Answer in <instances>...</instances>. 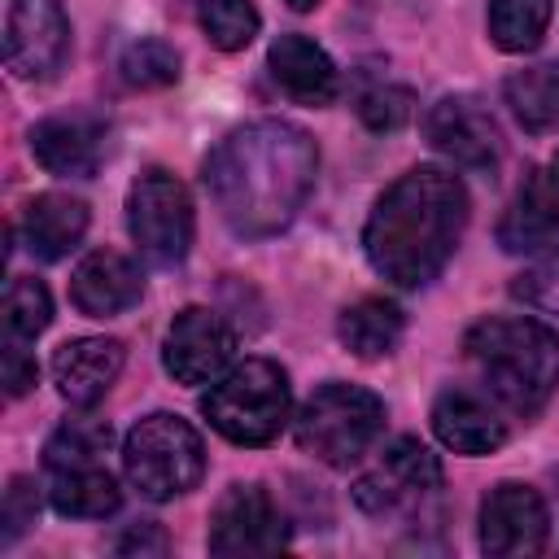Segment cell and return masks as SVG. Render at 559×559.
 <instances>
[{
	"mask_svg": "<svg viewBox=\"0 0 559 559\" xmlns=\"http://www.w3.org/2000/svg\"><path fill=\"white\" fill-rule=\"evenodd\" d=\"M319 175V144L288 118H258L227 131L205 166V192L240 240L280 236L306 205Z\"/></svg>",
	"mask_w": 559,
	"mask_h": 559,
	"instance_id": "6da1fadb",
	"label": "cell"
},
{
	"mask_svg": "<svg viewBox=\"0 0 559 559\" xmlns=\"http://www.w3.org/2000/svg\"><path fill=\"white\" fill-rule=\"evenodd\" d=\"M467 188L445 166H415L397 175L362 223V253L393 288L432 284L454 258L467 227Z\"/></svg>",
	"mask_w": 559,
	"mask_h": 559,
	"instance_id": "7a4b0ae2",
	"label": "cell"
},
{
	"mask_svg": "<svg viewBox=\"0 0 559 559\" xmlns=\"http://www.w3.org/2000/svg\"><path fill=\"white\" fill-rule=\"evenodd\" d=\"M463 354L485 389L515 415H537L559 389V332L524 314L476 319L463 336Z\"/></svg>",
	"mask_w": 559,
	"mask_h": 559,
	"instance_id": "3957f363",
	"label": "cell"
},
{
	"mask_svg": "<svg viewBox=\"0 0 559 559\" xmlns=\"http://www.w3.org/2000/svg\"><path fill=\"white\" fill-rule=\"evenodd\" d=\"M293 411V389L280 362L245 358L227 367L201 397V415L231 445H271Z\"/></svg>",
	"mask_w": 559,
	"mask_h": 559,
	"instance_id": "277c9868",
	"label": "cell"
},
{
	"mask_svg": "<svg viewBox=\"0 0 559 559\" xmlns=\"http://www.w3.org/2000/svg\"><path fill=\"white\" fill-rule=\"evenodd\" d=\"M122 472L131 489L148 502H170L201 485L205 476V441L201 432L170 411H153L135 419L122 437Z\"/></svg>",
	"mask_w": 559,
	"mask_h": 559,
	"instance_id": "5b68a950",
	"label": "cell"
},
{
	"mask_svg": "<svg viewBox=\"0 0 559 559\" xmlns=\"http://www.w3.org/2000/svg\"><path fill=\"white\" fill-rule=\"evenodd\" d=\"M380 428H384V402H380L371 389L345 384V380L319 384V389L301 402V411H297V419H293L297 445H301L310 459L328 463V467H349V463H358V459L371 450V441L380 437Z\"/></svg>",
	"mask_w": 559,
	"mask_h": 559,
	"instance_id": "8992f818",
	"label": "cell"
},
{
	"mask_svg": "<svg viewBox=\"0 0 559 559\" xmlns=\"http://www.w3.org/2000/svg\"><path fill=\"white\" fill-rule=\"evenodd\" d=\"M127 231L135 249L144 253V262L162 271L179 266L197 231V214H192V197L183 179H175L162 166L140 170V179L127 188Z\"/></svg>",
	"mask_w": 559,
	"mask_h": 559,
	"instance_id": "52a82bcc",
	"label": "cell"
},
{
	"mask_svg": "<svg viewBox=\"0 0 559 559\" xmlns=\"http://www.w3.org/2000/svg\"><path fill=\"white\" fill-rule=\"evenodd\" d=\"M437 489H441V459L424 441L397 437L384 445L380 463L354 480V502L367 515L384 520V515H397L406 507H419Z\"/></svg>",
	"mask_w": 559,
	"mask_h": 559,
	"instance_id": "ba28073f",
	"label": "cell"
},
{
	"mask_svg": "<svg viewBox=\"0 0 559 559\" xmlns=\"http://www.w3.org/2000/svg\"><path fill=\"white\" fill-rule=\"evenodd\" d=\"M205 546H210V555H223V559L275 555L288 546V524H284L275 498L258 480H240L214 502Z\"/></svg>",
	"mask_w": 559,
	"mask_h": 559,
	"instance_id": "9c48e42d",
	"label": "cell"
},
{
	"mask_svg": "<svg viewBox=\"0 0 559 559\" xmlns=\"http://www.w3.org/2000/svg\"><path fill=\"white\" fill-rule=\"evenodd\" d=\"M70 57V17L61 0H9L4 66L26 83H48Z\"/></svg>",
	"mask_w": 559,
	"mask_h": 559,
	"instance_id": "30bf717a",
	"label": "cell"
},
{
	"mask_svg": "<svg viewBox=\"0 0 559 559\" xmlns=\"http://www.w3.org/2000/svg\"><path fill=\"white\" fill-rule=\"evenodd\" d=\"M550 537L546 502L533 485L502 480L480 502V550L493 559H524L542 555Z\"/></svg>",
	"mask_w": 559,
	"mask_h": 559,
	"instance_id": "8fae6325",
	"label": "cell"
},
{
	"mask_svg": "<svg viewBox=\"0 0 559 559\" xmlns=\"http://www.w3.org/2000/svg\"><path fill=\"white\" fill-rule=\"evenodd\" d=\"M236 354V332L205 306H183L162 341V362L179 384H214Z\"/></svg>",
	"mask_w": 559,
	"mask_h": 559,
	"instance_id": "7c38bea8",
	"label": "cell"
},
{
	"mask_svg": "<svg viewBox=\"0 0 559 559\" xmlns=\"http://www.w3.org/2000/svg\"><path fill=\"white\" fill-rule=\"evenodd\" d=\"M424 135L428 144L450 157L454 166H467V170H493L502 162V135H498V122L493 114L467 96V92H454V96H441L428 114H424Z\"/></svg>",
	"mask_w": 559,
	"mask_h": 559,
	"instance_id": "4fadbf2b",
	"label": "cell"
},
{
	"mask_svg": "<svg viewBox=\"0 0 559 559\" xmlns=\"http://www.w3.org/2000/svg\"><path fill=\"white\" fill-rule=\"evenodd\" d=\"M31 153L48 175L92 179L109 153V122L92 109L52 114L31 127Z\"/></svg>",
	"mask_w": 559,
	"mask_h": 559,
	"instance_id": "5bb4252c",
	"label": "cell"
},
{
	"mask_svg": "<svg viewBox=\"0 0 559 559\" xmlns=\"http://www.w3.org/2000/svg\"><path fill=\"white\" fill-rule=\"evenodd\" d=\"M122 362H127V345L118 336H74L66 345H57L48 367H52L57 393L70 406L87 411V406H96L114 389Z\"/></svg>",
	"mask_w": 559,
	"mask_h": 559,
	"instance_id": "9a60e30c",
	"label": "cell"
},
{
	"mask_svg": "<svg viewBox=\"0 0 559 559\" xmlns=\"http://www.w3.org/2000/svg\"><path fill=\"white\" fill-rule=\"evenodd\" d=\"M266 70L280 83V92L293 96L297 105L323 109V105H332L341 96V70H336V61L310 35H301V31H288V35H275L271 39Z\"/></svg>",
	"mask_w": 559,
	"mask_h": 559,
	"instance_id": "2e32d148",
	"label": "cell"
},
{
	"mask_svg": "<svg viewBox=\"0 0 559 559\" xmlns=\"http://www.w3.org/2000/svg\"><path fill=\"white\" fill-rule=\"evenodd\" d=\"M144 297L140 266L118 249H92L70 275V301L87 319H114Z\"/></svg>",
	"mask_w": 559,
	"mask_h": 559,
	"instance_id": "e0dca14e",
	"label": "cell"
},
{
	"mask_svg": "<svg viewBox=\"0 0 559 559\" xmlns=\"http://www.w3.org/2000/svg\"><path fill=\"white\" fill-rule=\"evenodd\" d=\"M498 245L502 253H542L559 245V183L555 175L528 170L515 188L507 214L498 218Z\"/></svg>",
	"mask_w": 559,
	"mask_h": 559,
	"instance_id": "ac0fdd59",
	"label": "cell"
},
{
	"mask_svg": "<svg viewBox=\"0 0 559 559\" xmlns=\"http://www.w3.org/2000/svg\"><path fill=\"white\" fill-rule=\"evenodd\" d=\"M432 432L454 454H493L507 441V419L480 393L450 384L432 402Z\"/></svg>",
	"mask_w": 559,
	"mask_h": 559,
	"instance_id": "d6986e66",
	"label": "cell"
},
{
	"mask_svg": "<svg viewBox=\"0 0 559 559\" xmlns=\"http://www.w3.org/2000/svg\"><path fill=\"white\" fill-rule=\"evenodd\" d=\"M87 201L70 197V192H39L22 205V245L39 258V262H61L70 249H79V240L87 236Z\"/></svg>",
	"mask_w": 559,
	"mask_h": 559,
	"instance_id": "ffe728a7",
	"label": "cell"
},
{
	"mask_svg": "<svg viewBox=\"0 0 559 559\" xmlns=\"http://www.w3.org/2000/svg\"><path fill=\"white\" fill-rule=\"evenodd\" d=\"M406 332V314L393 297H358L354 306L341 310L336 336L354 358H384Z\"/></svg>",
	"mask_w": 559,
	"mask_h": 559,
	"instance_id": "44dd1931",
	"label": "cell"
},
{
	"mask_svg": "<svg viewBox=\"0 0 559 559\" xmlns=\"http://www.w3.org/2000/svg\"><path fill=\"white\" fill-rule=\"evenodd\" d=\"M48 502L57 515H70V520H105L122 507V489L100 463L61 467L48 480Z\"/></svg>",
	"mask_w": 559,
	"mask_h": 559,
	"instance_id": "7402d4cb",
	"label": "cell"
},
{
	"mask_svg": "<svg viewBox=\"0 0 559 559\" xmlns=\"http://www.w3.org/2000/svg\"><path fill=\"white\" fill-rule=\"evenodd\" d=\"M502 100L524 131L533 135L555 131L559 127V61H537V66L507 74Z\"/></svg>",
	"mask_w": 559,
	"mask_h": 559,
	"instance_id": "603a6c76",
	"label": "cell"
},
{
	"mask_svg": "<svg viewBox=\"0 0 559 559\" xmlns=\"http://www.w3.org/2000/svg\"><path fill=\"white\" fill-rule=\"evenodd\" d=\"M489 39L502 52H533L546 39L555 0H489Z\"/></svg>",
	"mask_w": 559,
	"mask_h": 559,
	"instance_id": "cb8c5ba5",
	"label": "cell"
},
{
	"mask_svg": "<svg viewBox=\"0 0 559 559\" xmlns=\"http://www.w3.org/2000/svg\"><path fill=\"white\" fill-rule=\"evenodd\" d=\"M114 432L100 415H70L52 428V437L44 441V467L61 472V467H87L100 463V454L109 450Z\"/></svg>",
	"mask_w": 559,
	"mask_h": 559,
	"instance_id": "d4e9b609",
	"label": "cell"
},
{
	"mask_svg": "<svg viewBox=\"0 0 559 559\" xmlns=\"http://www.w3.org/2000/svg\"><path fill=\"white\" fill-rule=\"evenodd\" d=\"M52 323V297L44 280L35 275H13L4 288V341H35Z\"/></svg>",
	"mask_w": 559,
	"mask_h": 559,
	"instance_id": "484cf974",
	"label": "cell"
},
{
	"mask_svg": "<svg viewBox=\"0 0 559 559\" xmlns=\"http://www.w3.org/2000/svg\"><path fill=\"white\" fill-rule=\"evenodd\" d=\"M197 17H201V31L205 39L218 48V52H240L253 44L262 17L253 9V0H201L197 4Z\"/></svg>",
	"mask_w": 559,
	"mask_h": 559,
	"instance_id": "4316f807",
	"label": "cell"
},
{
	"mask_svg": "<svg viewBox=\"0 0 559 559\" xmlns=\"http://www.w3.org/2000/svg\"><path fill=\"white\" fill-rule=\"evenodd\" d=\"M118 74L127 87H170L179 79V52L166 39H131L118 57Z\"/></svg>",
	"mask_w": 559,
	"mask_h": 559,
	"instance_id": "83f0119b",
	"label": "cell"
},
{
	"mask_svg": "<svg viewBox=\"0 0 559 559\" xmlns=\"http://www.w3.org/2000/svg\"><path fill=\"white\" fill-rule=\"evenodd\" d=\"M415 114V92L402 87V83H371L358 92V118L371 127V131H397L406 127Z\"/></svg>",
	"mask_w": 559,
	"mask_h": 559,
	"instance_id": "f1b7e54d",
	"label": "cell"
},
{
	"mask_svg": "<svg viewBox=\"0 0 559 559\" xmlns=\"http://www.w3.org/2000/svg\"><path fill=\"white\" fill-rule=\"evenodd\" d=\"M511 297L524 301L528 310L559 314V245L546 249L533 266H524V271L511 280Z\"/></svg>",
	"mask_w": 559,
	"mask_h": 559,
	"instance_id": "f546056e",
	"label": "cell"
},
{
	"mask_svg": "<svg viewBox=\"0 0 559 559\" xmlns=\"http://www.w3.org/2000/svg\"><path fill=\"white\" fill-rule=\"evenodd\" d=\"M39 515V493L31 476H13L4 489V507H0V546H13Z\"/></svg>",
	"mask_w": 559,
	"mask_h": 559,
	"instance_id": "4dcf8cb0",
	"label": "cell"
},
{
	"mask_svg": "<svg viewBox=\"0 0 559 559\" xmlns=\"http://www.w3.org/2000/svg\"><path fill=\"white\" fill-rule=\"evenodd\" d=\"M114 550L118 555H166L170 550V537H166V528L157 524V520H135V524H127L122 533H118V542H114Z\"/></svg>",
	"mask_w": 559,
	"mask_h": 559,
	"instance_id": "1f68e13d",
	"label": "cell"
},
{
	"mask_svg": "<svg viewBox=\"0 0 559 559\" xmlns=\"http://www.w3.org/2000/svg\"><path fill=\"white\" fill-rule=\"evenodd\" d=\"M0 367H4V393H9V397H22V393H31V389H35L39 367H35V358L22 349V341H4Z\"/></svg>",
	"mask_w": 559,
	"mask_h": 559,
	"instance_id": "d6a6232c",
	"label": "cell"
},
{
	"mask_svg": "<svg viewBox=\"0 0 559 559\" xmlns=\"http://www.w3.org/2000/svg\"><path fill=\"white\" fill-rule=\"evenodd\" d=\"M319 4H323V0H288L293 13H310V9H319Z\"/></svg>",
	"mask_w": 559,
	"mask_h": 559,
	"instance_id": "836d02e7",
	"label": "cell"
},
{
	"mask_svg": "<svg viewBox=\"0 0 559 559\" xmlns=\"http://www.w3.org/2000/svg\"><path fill=\"white\" fill-rule=\"evenodd\" d=\"M555 183H559V157H555Z\"/></svg>",
	"mask_w": 559,
	"mask_h": 559,
	"instance_id": "e575fe53",
	"label": "cell"
}]
</instances>
